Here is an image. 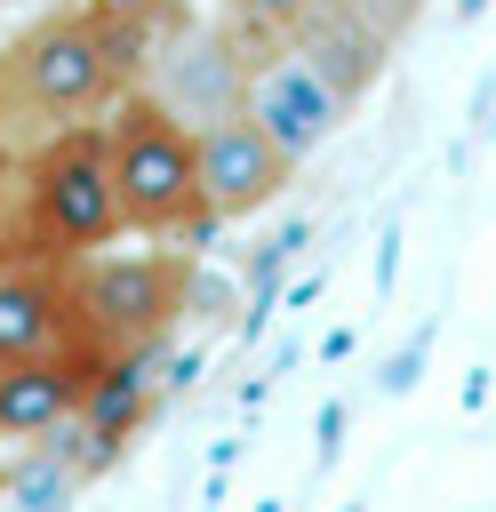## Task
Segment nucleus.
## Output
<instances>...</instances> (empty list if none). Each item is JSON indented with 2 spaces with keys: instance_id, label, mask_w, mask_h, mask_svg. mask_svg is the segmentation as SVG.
Segmentation results:
<instances>
[{
  "instance_id": "4",
  "label": "nucleus",
  "mask_w": 496,
  "mask_h": 512,
  "mask_svg": "<svg viewBox=\"0 0 496 512\" xmlns=\"http://www.w3.org/2000/svg\"><path fill=\"white\" fill-rule=\"evenodd\" d=\"M72 272V312L96 352H160L168 328L192 312V256L176 248H136V256H64Z\"/></svg>"
},
{
  "instance_id": "10",
  "label": "nucleus",
  "mask_w": 496,
  "mask_h": 512,
  "mask_svg": "<svg viewBox=\"0 0 496 512\" xmlns=\"http://www.w3.org/2000/svg\"><path fill=\"white\" fill-rule=\"evenodd\" d=\"M288 48H304V56H312V64H320L352 104H360V96L384 80V64H392V32H384V24H368L352 0H312V16L296 24V40H288Z\"/></svg>"
},
{
  "instance_id": "7",
  "label": "nucleus",
  "mask_w": 496,
  "mask_h": 512,
  "mask_svg": "<svg viewBox=\"0 0 496 512\" xmlns=\"http://www.w3.org/2000/svg\"><path fill=\"white\" fill-rule=\"evenodd\" d=\"M192 152H200V200H208L216 224H240V216L272 208L288 192V176H296V160L248 112H224V120L192 128Z\"/></svg>"
},
{
  "instance_id": "11",
  "label": "nucleus",
  "mask_w": 496,
  "mask_h": 512,
  "mask_svg": "<svg viewBox=\"0 0 496 512\" xmlns=\"http://www.w3.org/2000/svg\"><path fill=\"white\" fill-rule=\"evenodd\" d=\"M216 16H224L248 48H288L296 24L312 16V0H216Z\"/></svg>"
},
{
  "instance_id": "2",
  "label": "nucleus",
  "mask_w": 496,
  "mask_h": 512,
  "mask_svg": "<svg viewBox=\"0 0 496 512\" xmlns=\"http://www.w3.org/2000/svg\"><path fill=\"white\" fill-rule=\"evenodd\" d=\"M128 232L120 216V176H112V136L104 120H64L32 160H24V240L40 256H88Z\"/></svg>"
},
{
  "instance_id": "6",
  "label": "nucleus",
  "mask_w": 496,
  "mask_h": 512,
  "mask_svg": "<svg viewBox=\"0 0 496 512\" xmlns=\"http://www.w3.org/2000/svg\"><path fill=\"white\" fill-rule=\"evenodd\" d=\"M240 112H248V120L304 168V160L352 120V96H344L304 48H264L256 72H248V104H240Z\"/></svg>"
},
{
  "instance_id": "13",
  "label": "nucleus",
  "mask_w": 496,
  "mask_h": 512,
  "mask_svg": "<svg viewBox=\"0 0 496 512\" xmlns=\"http://www.w3.org/2000/svg\"><path fill=\"white\" fill-rule=\"evenodd\" d=\"M0 184H8V160H0Z\"/></svg>"
},
{
  "instance_id": "5",
  "label": "nucleus",
  "mask_w": 496,
  "mask_h": 512,
  "mask_svg": "<svg viewBox=\"0 0 496 512\" xmlns=\"http://www.w3.org/2000/svg\"><path fill=\"white\" fill-rule=\"evenodd\" d=\"M256 56H264V48H248L224 16H216V24H168V40L152 48V64H144L136 88H144L160 112H176L184 128H208V120H224V112L248 104Z\"/></svg>"
},
{
  "instance_id": "9",
  "label": "nucleus",
  "mask_w": 496,
  "mask_h": 512,
  "mask_svg": "<svg viewBox=\"0 0 496 512\" xmlns=\"http://www.w3.org/2000/svg\"><path fill=\"white\" fill-rule=\"evenodd\" d=\"M56 344H88L80 336V312H72V272L64 256H16L0 264V360H24V352H56Z\"/></svg>"
},
{
  "instance_id": "3",
  "label": "nucleus",
  "mask_w": 496,
  "mask_h": 512,
  "mask_svg": "<svg viewBox=\"0 0 496 512\" xmlns=\"http://www.w3.org/2000/svg\"><path fill=\"white\" fill-rule=\"evenodd\" d=\"M112 136V176H120V216L128 232H152V240H200L216 216L200 200V152H192V128L176 112H160L144 88H128L104 120Z\"/></svg>"
},
{
  "instance_id": "1",
  "label": "nucleus",
  "mask_w": 496,
  "mask_h": 512,
  "mask_svg": "<svg viewBox=\"0 0 496 512\" xmlns=\"http://www.w3.org/2000/svg\"><path fill=\"white\" fill-rule=\"evenodd\" d=\"M168 24H184L176 0H80V8H48L40 24H24L8 48H0V88L8 104L40 112V120H88V112H112L152 48L168 40Z\"/></svg>"
},
{
  "instance_id": "8",
  "label": "nucleus",
  "mask_w": 496,
  "mask_h": 512,
  "mask_svg": "<svg viewBox=\"0 0 496 512\" xmlns=\"http://www.w3.org/2000/svg\"><path fill=\"white\" fill-rule=\"evenodd\" d=\"M96 368H104L96 344H56V352L0 360V440H32V432L72 424L88 384H96Z\"/></svg>"
},
{
  "instance_id": "12",
  "label": "nucleus",
  "mask_w": 496,
  "mask_h": 512,
  "mask_svg": "<svg viewBox=\"0 0 496 512\" xmlns=\"http://www.w3.org/2000/svg\"><path fill=\"white\" fill-rule=\"evenodd\" d=\"M352 8H360V16H368V24H384V32H392V40H400V32H416V16H424V8H432V0H352Z\"/></svg>"
}]
</instances>
